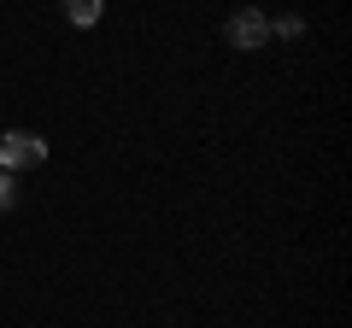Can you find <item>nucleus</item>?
Here are the masks:
<instances>
[{"instance_id": "nucleus-1", "label": "nucleus", "mask_w": 352, "mask_h": 328, "mask_svg": "<svg viewBox=\"0 0 352 328\" xmlns=\"http://www.w3.org/2000/svg\"><path fill=\"white\" fill-rule=\"evenodd\" d=\"M47 159V141L36 129H6L0 135V170H36Z\"/></svg>"}, {"instance_id": "nucleus-2", "label": "nucleus", "mask_w": 352, "mask_h": 328, "mask_svg": "<svg viewBox=\"0 0 352 328\" xmlns=\"http://www.w3.org/2000/svg\"><path fill=\"white\" fill-rule=\"evenodd\" d=\"M223 36H229V47H241V53H258V47H270V18L247 6V12H235V18L223 24Z\"/></svg>"}, {"instance_id": "nucleus-3", "label": "nucleus", "mask_w": 352, "mask_h": 328, "mask_svg": "<svg viewBox=\"0 0 352 328\" xmlns=\"http://www.w3.org/2000/svg\"><path fill=\"white\" fill-rule=\"evenodd\" d=\"M100 12H106V0H65V18H71L76 30H88V24H100Z\"/></svg>"}, {"instance_id": "nucleus-4", "label": "nucleus", "mask_w": 352, "mask_h": 328, "mask_svg": "<svg viewBox=\"0 0 352 328\" xmlns=\"http://www.w3.org/2000/svg\"><path fill=\"white\" fill-rule=\"evenodd\" d=\"M18 205V182H12V170H0V211H12Z\"/></svg>"}]
</instances>
